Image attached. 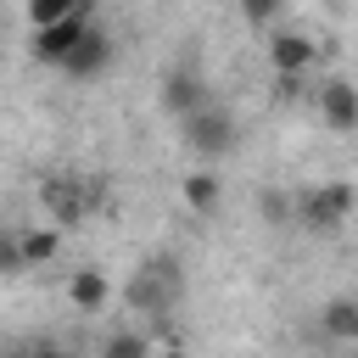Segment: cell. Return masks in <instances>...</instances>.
Returning <instances> with one entry per match:
<instances>
[{"label":"cell","instance_id":"1","mask_svg":"<svg viewBox=\"0 0 358 358\" xmlns=\"http://www.w3.org/2000/svg\"><path fill=\"white\" fill-rule=\"evenodd\" d=\"M179 296H185V268H179L173 257L140 263V268L129 274V285H123L129 313H145V319H168V313L179 308Z\"/></svg>","mask_w":358,"mask_h":358},{"label":"cell","instance_id":"2","mask_svg":"<svg viewBox=\"0 0 358 358\" xmlns=\"http://www.w3.org/2000/svg\"><path fill=\"white\" fill-rule=\"evenodd\" d=\"M179 140L196 151V157H207V162H218V157H229L235 145H241V123H235V112H224V106H196V112H185L179 117Z\"/></svg>","mask_w":358,"mask_h":358},{"label":"cell","instance_id":"3","mask_svg":"<svg viewBox=\"0 0 358 358\" xmlns=\"http://www.w3.org/2000/svg\"><path fill=\"white\" fill-rule=\"evenodd\" d=\"M352 218V185L347 179H330V185H313L291 201V224L313 229V235H336L341 224Z\"/></svg>","mask_w":358,"mask_h":358},{"label":"cell","instance_id":"4","mask_svg":"<svg viewBox=\"0 0 358 358\" xmlns=\"http://www.w3.org/2000/svg\"><path fill=\"white\" fill-rule=\"evenodd\" d=\"M95 196L101 190L90 179H78V173H45L39 179V207H45V224H56V229L84 224L90 207H95Z\"/></svg>","mask_w":358,"mask_h":358},{"label":"cell","instance_id":"5","mask_svg":"<svg viewBox=\"0 0 358 358\" xmlns=\"http://www.w3.org/2000/svg\"><path fill=\"white\" fill-rule=\"evenodd\" d=\"M268 73L274 78H308L313 67H319V45L308 39V34H296V28H280V34H268Z\"/></svg>","mask_w":358,"mask_h":358},{"label":"cell","instance_id":"6","mask_svg":"<svg viewBox=\"0 0 358 358\" xmlns=\"http://www.w3.org/2000/svg\"><path fill=\"white\" fill-rule=\"evenodd\" d=\"M112 56H117L112 34L95 28V22H84V34L73 39V50L62 56V73H67V78H101V73L112 67Z\"/></svg>","mask_w":358,"mask_h":358},{"label":"cell","instance_id":"7","mask_svg":"<svg viewBox=\"0 0 358 358\" xmlns=\"http://www.w3.org/2000/svg\"><path fill=\"white\" fill-rule=\"evenodd\" d=\"M84 22H90V11H67V17H56V22H34L28 56H34V62H45V67H62V56H67V50H73V39L84 34Z\"/></svg>","mask_w":358,"mask_h":358},{"label":"cell","instance_id":"8","mask_svg":"<svg viewBox=\"0 0 358 358\" xmlns=\"http://www.w3.org/2000/svg\"><path fill=\"white\" fill-rule=\"evenodd\" d=\"M319 117L336 129V134H352L358 129V90L347 78H324L319 84Z\"/></svg>","mask_w":358,"mask_h":358},{"label":"cell","instance_id":"9","mask_svg":"<svg viewBox=\"0 0 358 358\" xmlns=\"http://www.w3.org/2000/svg\"><path fill=\"white\" fill-rule=\"evenodd\" d=\"M106 296H112V280H106V268H73L67 274V302L78 308V313H101L106 308Z\"/></svg>","mask_w":358,"mask_h":358},{"label":"cell","instance_id":"10","mask_svg":"<svg viewBox=\"0 0 358 358\" xmlns=\"http://www.w3.org/2000/svg\"><path fill=\"white\" fill-rule=\"evenodd\" d=\"M201 101H207V90H201V78H196L190 67H179V73L162 78V112H168V117H185V112H196Z\"/></svg>","mask_w":358,"mask_h":358},{"label":"cell","instance_id":"11","mask_svg":"<svg viewBox=\"0 0 358 358\" xmlns=\"http://www.w3.org/2000/svg\"><path fill=\"white\" fill-rule=\"evenodd\" d=\"M179 201L190 207V213H218V201H224V179L213 173V168H196V173H185L179 179Z\"/></svg>","mask_w":358,"mask_h":358},{"label":"cell","instance_id":"12","mask_svg":"<svg viewBox=\"0 0 358 358\" xmlns=\"http://www.w3.org/2000/svg\"><path fill=\"white\" fill-rule=\"evenodd\" d=\"M17 246H22V268H45V263L62 252V229H56V224H34V229H17Z\"/></svg>","mask_w":358,"mask_h":358},{"label":"cell","instance_id":"13","mask_svg":"<svg viewBox=\"0 0 358 358\" xmlns=\"http://www.w3.org/2000/svg\"><path fill=\"white\" fill-rule=\"evenodd\" d=\"M319 324H324V336H336V341H358V302H352V296H330V302L319 308Z\"/></svg>","mask_w":358,"mask_h":358},{"label":"cell","instance_id":"14","mask_svg":"<svg viewBox=\"0 0 358 358\" xmlns=\"http://www.w3.org/2000/svg\"><path fill=\"white\" fill-rule=\"evenodd\" d=\"M95 0H28V22H56L67 11H90Z\"/></svg>","mask_w":358,"mask_h":358},{"label":"cell","instance_id":"15","mask_svg":"<svg viewBox=\"0 0 358 358\" xmlns=\"http://www.w3.org/2000/svg\"><path fill=\"white\" fill-rule=\"evenodd\" d=\"M145 347H151V341H145L140 330H117V336H112V341H106L101 352H106V358H140Z\"/></svg>","mask_w":358,"mask_h":358},{"label":"cell","instance_id":"16","mask_svg":"<svg viewBox=\"0 0 358 358\" xmlns=\"http://www.w3.org/2000/svg\"><path fill=\"white\" fill-rule=\"evenodd\" d=\"M280 11H285V0H241V17H246L252 28H268Z\"/></svg>","mask_w":358,"mask_h":358},{"label":"cell","instance_id":"17","mask_svg":"<svg viewBox=\"0 0 358 358\" xmlns=\"http://www.w3.org/2000/svg\"><path fill=\"white\" fill-rule=\"evenodd\" d=\"M0 274H22V246H17V229H0Z\"/></svg>","mask_w":358,"mask_h":358},{"label":"cell","instance_id":"18","mask_svg":"<svg viewBox=\"0 0 358 358\" xmlns=\"http://www.w3.org/2000/svg\"><path fill=\"white\" fill-rule=\"evenodd\" d=\"M257 207H263V218H268V224H291V201H285V196H268V190H263V196H257Z\"/></svg>","mask_w":358,"mask_h":358},{"label":"cell","instance_id":"19","mask_svg":"<svg viewBox=\"0 0 358 358\" xmlns=\"http://www.w3.org/2000/svg\"><path fill=\"white\" fill-rule=\"evenodd\" d=\"M336 6H347V0H336Z\"/></svg>","mask_w":358,"mask_h":358}]
</instances>
